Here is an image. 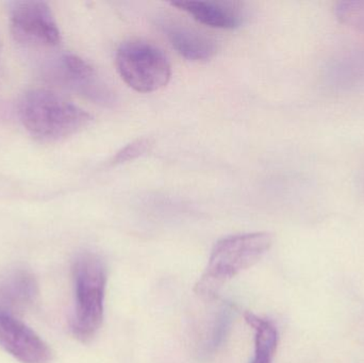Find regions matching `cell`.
I'll return each instance as SVG.
<instances>
[{
    "label": "cell",
    "mask_w": 364,
    "mask_h": 363,
    "mask_svg": "<svg viewBox=\"0 0 364 363\" xmlns=\"http://www.w3.org/2000/svg\"><path fill=\"white\" fill-rule=\"evenodd\" d=\"M0 347L19 363H51L48 343L13 311L0 306Z\"/></svg>",
    "instance_id": "8992f818"
},
{
    "label": "cell",
    "mask_w": 364,
    "mask_h": 363,
    "mask_svg": "<svg viewBox=\"0 0 364 363\" xmlns=\"http://www.w3.org/2000/svg\"><path fill=\"white\" fill-rule=\"evenodd\" d=\"M245 321L255 330V355L250 363H272L278 345L275 326L252 313H245Z\"/></svg>",
    "instance_id": "8fae6325"
},
{
    "label": "cell",
    "mask_w": 364,
    "mask_h": 363,
    "mask_svg": "<svg viewBox=\"0 0 364 363\" xmlns=\"http://www.w3.org/2000/svg\"><path fill=\"white\" fill-rule=\"evenodd\" d=\"M336 18L359 31H364V1L361 0H346L338 1L333 8Z\"/></svg>",
    "instance_id": "7c38bea8"
},
{
    "label": "cell",
    "mask_w": 364,
    "mask_h": 363,
    "mask_svg": "<svg viewBox=\"0 0 364 363\" xmlns=\"http://www.w3.org/2000/svg\"><path fill=\"white\" fill-rule=\"evenodd\" d=\"M55 74L66 87L97 100L107 99L108 93L96 80L95 70L82 58L73 53L62 55L55 65Z\"/></svg>",
    "instance_id": "52a82bcc"
},
{
    "label": "cell",
    "mask_w": 364,
    "mask_h": 363,
    "mask_svg": "<svg viewBox=\"0 0 364 363\" xmlns=\"http://www.w3.org/2000/svg\"><path fill=\"white\" fill-rule=\"evenodd\" d=\"M166 36L175 50L190 61H205L211 59L216 53L215 43L195 30L168 26Z\"/></svg>",
    "instance_id": "30bf717a"
},
{
    "label": "cell",
    "mask_w": 364,
    "mask_h": 363,
    "mask_svg": "<svg viewBox=\"0 0 364 363\" xmlns=\"http://www.w3.org/2000/svg\"><path fill=\"white\" fill-rule=\"evenodd\" d=\"M21 124L36 140L57 142L87 127L92 117L57 92L30 90L19 100Z\"/></svg>",
    "instance_id": "6da1fadb"
},
{
    "label": "cell",
    "mask_w": 364,
    "mask_h": 363,
    "mask_svg": "<svg viewBox=\"0 0 364 363\" xmlns=\"http://www.w3.org/2000/svg\"><path fill=\"white\" fill-rule=\"evenodd\" d=\"M10 27L15 40L27 46L55 47L61 40L55 15L44 1L12 2Z\"/></svg>",
    "instance_id": "5b68a950"
},
{
    "label": "cell",
    "mask_w": 364,
    "mask_h": 363,
    "mask_svg": "<svg viewBox=\"0 0 364 363\" xmlns=\"http://www.w3.org/2000/svg\"><path fill=\"white\" fill-rule=\"evenodd\" d=\"M273 237L267 232L235 234L214 245L209 262L195 292L203 298H215L222 286L243 271L252 268L271 249Z\"/></svg>",
    "instance_id": "3957f363"
},
{
    "label": "cell",
    "mask_w": 364,
    "mask_h": 363,
    "mask_svg": "<svg viewBox=\"0 0 364 363\" xmlns=\"http://www.w3.org/2000/svg\"><path fill=\"white\" fill-rule=\"evenodd\" d=\"M173 6L190 14L195 21L218 29H235L242 23L241 15L230 2L181 0Z\"/></svg>",
    "instance_id": "ba28073f"
},
{
    "label": "cell",
    "mask_w": 364,
    "mask_h": 363,
    "mask_svg": "<svg viewBox=\"0 0 364 363\" xmlns=\"http://www.w3.org/2000/svg\"><path fill=\"white\" fill-rule=\"evenodd\" d=\"M38 296V281L27 269H14L0 279V306L10 311L28 308Z\"/></svg>",
    "instance_id": "9c48e42d"
},
{
    "label": "cell",
    "mask_w": 364,
    "mask_h": 363,
    "mask_svg": "<svg viewBox=\"0 0 364 363\" xmlns=\"http://www.w3.org/2000/svg\"><path fill=\"white\" fill-rule=\"evenodd\" d=\"M115 64L126 85L140 93L162 89L172 77V67L166 55L158 47L142 40L121 45Z\"/></svg>",
    "instance_id": "277c9868"
},
{
    "label": "cell",
    "mask_w": 364,
    "mask_h": 363,
    "mask_svg": "<svg viewBox=\"0 0 364 363\" xmlns=\"http://www.w3.org/2000/svg\"><path fill=\"white\" fill-rule=\"evenodd\" d=\"M75 305L70 330L81 343H90L104 321L107 274L102 260L95 254L83 251L72 268Z\"/></svg>",
    "instance_id": "7a4b0ae2"
},
{
    "label": "cell",
    "mask_w": 364,
    "mask_h": 363,
    "mask_svg": "<svg viewBox=\"0 0 364 363\" xmlns=\"http://www.w3.org/2000/svg\"><path fill=\"white\" fill-rule=\"evenodd\" d=\"M151 140L149 139H139L122 148L112 159V164H122L132 161L136 158L141 157L151 149Z\"/></svg>",
    "instance_id": "4fadbf2b"
}]
</instances>
